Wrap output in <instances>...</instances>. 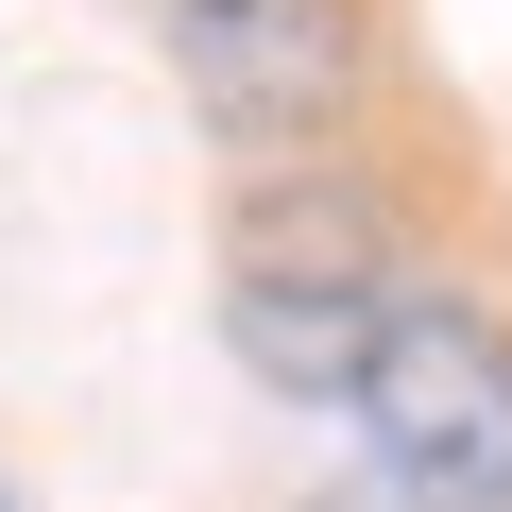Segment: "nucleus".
<instances>
[{"mask_svg":"<svg viewBox=\"0 0 512 512\" xmlns=\"http://www.w3.org/2000/svg\"><path fill=\"white\" fill-rule=\"evenodd\" d=\"M393 291H410V256L376 239V205H359L342 171H274V188L239 205V239H222V325H239V359L274 376V393H325V410L359 393Z\"/></svg>","mask_w":512,"mask_h":512,"instance_id":"obj_1","label":"nucleus"},{"mask_svg":"<svg viewBox=\"0 0 512 512\" xmlns=\"http://www.w3.org/2000/svg\"><path fill=\"white\" fill-rule=\"evenodd\" d=\"M342 410H359V444H376V478H393L410 512H495V495H512V325H495L478 291L410 274Z\"/></svg>","mask_w":512,"mask_h":512,"instance_id":"obj_2","label":"nucleus"},{"mask_svg":"<svg viewBox=\"0 0 512 512\" xmlns=\"http://www.w3.org/2000/svg\"><path fill=\"white\" fill-rule=\"evenodd\" d=\"M171 69H188V103H205L222 137L291 154V137L342 120V86H359V18H342V0H171Z\"/></svg>","mask_w":512,"mask_h":512,"instance_id":"obj_3","label":"nucleus"}]
</instances>
